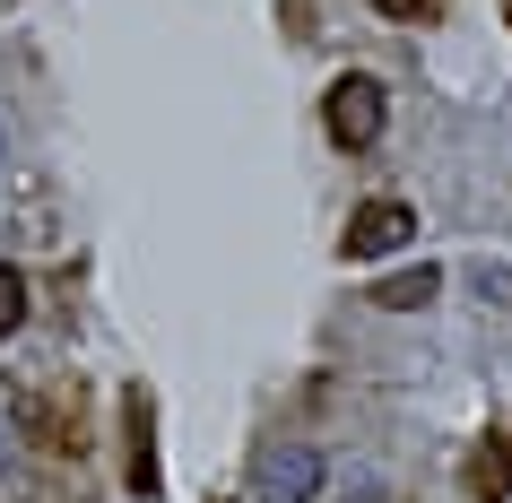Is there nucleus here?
<instances>
[{
    "label": "nucleus",
    "mask_w": 512,
    "mask_h": 503,
    "mask_svg": "<svg viewBox=\"0 0 512 503\" xmlns=\"http://www.w3.org/2000/svg\"><path fill=\"white\" fill-rule=\"evenodd\" d=\"M322 451L313 443H261L252 451V486H261V503H322Z\"/></svg>",
    "instance_id": "nucleus-1"
},
{
    "label": "nucleus",
    "mask_w": 512,
    "mask_h": 503,
    "mask_svg": "<svg viewBox=\"0 0 512 503\" xmlns=\"http://www.w3.org/2000/svg\"><path fill=\"white\" fill-rule=\"evenodd\" d=\"M322 131L339 139L348 157H356V148H374V139H382V87L365 79V70H348V79H339V87H330V96H322Z\"/></svg>",
    "instance_id": "nucleus-2"
},
{
    "label": "nucleus",
    "mask_w": 512,
    "mask_h": 503,
    "mask_svg": "<svg viewBox=\"0 0 512 503\" xmlns=\"http://www.w3.org/2000/svg\"><path fill=\"white\" fill-rule=\"evenodd\" d=\"M400 243H417V209L408 200H365V209L348 217V261H382V252H400Z\"/></svg>",
    "instance_id": "nucleus-3"
},
{
    "label": "nucleus",
    "mask_w": 512,
    "mask_h": 503,
    "mask_svg": "<svg viewBox=\"0 0 512 503\" xmlns=\"http://www.w3.org/2000/svg\"><path fill=\"white\" fill-rule=\"evenodd\" d=\"M434 295H443V269L417 261V269H400V278H382L374 304H382V313H417V304H434Z\"/></svg>",
    "instance_id": "nucleus-4"
},
{
    "label": "nucleus",
    "mask_w": 512,
    "mask_h": 503,
    "mask_svg": "<svg viewBox=\"0 0 512 503\" xmlns=\"http://www.w3.org/2000/svg\"><path fill=\"white\" fill-rule=\"evenodd\" d=\"M469 486H478L486 503H504L512 495V434H486L478 460H469Z\"/></svg>",
    "instance_id": "nucleus-5"
},
{
    "label": "nucleus",
    "mask_w": 512,
    "mask_h": 503,
    "mask_svg": "<svg viewBox=\"0 0 512 503\" xmlns=\"http://www.w3.org/2000/svg\"><path fill=\"white\" fill-rule=\"evenodd\" d=\"M18 321H27V278H18V269L0 261V339H9Z\"/></svg>",
    "instance_id": "nucleus-6"
},
{
    "label": "nucleus",
    "mask_w": 512,
    "mask_h": 503,
    "mask_svg": "<svg viewBox=\"0 0 512 503\" xmlns=\"http://www.w3.org/2000/svg\"><path fill=\"white\" fill-rule=\"evenodd\" d=\"M374 9H382V18H426L434 0H374Z\"/></svg>",
    "instance_id": "nucleus-7"
},
{
    "label": "nucleus",
    "mask_w": 512,
    "mask_h": 503,
    "mask_svg": "<svg viewBox=\"0 0 512 503\" xmlns=\"http://www.w3.org/2000/svg\"><path fill=\"white\" fill-rule=\"evenodd\" d=\"M0 451H9V417H0Z\"/></svg>",
    "instance_id": "nucleus-8"
},
{
    "label": "nucleus",
    "mask_w": 512,
    "mask_h": 503,
    "mask_svg": "<svg viewBox=\"0 0 512 503\" xmlns=\"http://www.w3.org/2000/svg\"><path fill=\"white\" fill-rule=\"evenodd\" d=\"M0 157H9V139H0Z\"/></svg>",
    "instance_id": "nucleus-9"
},
{
    "label": "nucleus",
    "mask_w": 512,
    "mask_h": 503,
    "mask_svg": "<svg viewBox=\"0 0 512 503\" xmlns=\"http://www.w3.org/2000/svg\"><path fill=\"white\" fill-rule=\"evenodd\" d=\"M504 18H512V0H504Z\"/></svg>",
    "instance_id": "nucleus-10"
}]
</instances>
